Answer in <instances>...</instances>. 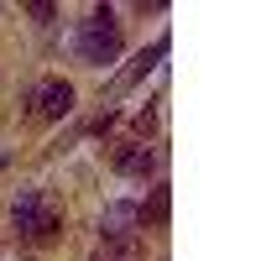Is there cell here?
<instances>
[{
	"label": "cell",
	"mask_w": 261,
	"mask_h": 261,
	"mask_svg": "<svg viewBox=\"0 0 261 261\" xmlns=\"http://www.w3.org/2000/svg\"><path fill=\"white\" fill-rule=\"evenodd\" d=\"M73 53H79V63H89V68H110L120 58V21H115L110 6H94L89 21H79Z\"/></svg>",
	"instance_id": "obj_1"
},
{
	"label": "cell",
	"mask_w": 261,
	"mask_h": 261,
	"mask_svg": "<svg viewBox=\"0 0 261 261\" xmlns=\"http://www.w3.org/2000/svg\"><path fill=\"white\" fill-rule=\"evenodd\" d=\"M11 225H16V235H27V241H53L63 230V209L42 188H21V199L11 204Z\"/></svg>",
	"instance_id": "obj_2"
},
{
	"label": "cell",
	"mask_w": 261,
	"mask_h": 261,
	"mask_svg": "<svg viewBox=\"0 0 261 261\" xmlns=\"http://www.w3.org/2000/svg\"><path fill=\"white\" fill-rule=\"evenodd\" d=\"M136 230H141V214H136V204H130V199L105 204V214H99V235H105V241L130 246V241H136Z\"/></svg>",
	"instance_id": "obj_3"
},
{
	"label": "cell",
	"mask_w": 261,
	"mask_h": 261,
	"mask_svg": "<svg viewBox=\"0 0 261 261\" xmlns=\"http://www.w3.org/2000/svg\"><path fill=\"white\" fill-rule=\"evenodd\" d=\"M73 84L68 79H42L37 84V115L42 120H63V115H73Z\"/></svg>",
	"instance_id": "obj_4"
},
{
	"label": "cell",
	"mask_w": 261,
	"mask_h": 261,
	"mask_svg": "<svg viewBox=\"0 0 261 261\" xmlns=\"http://www.w3.org/2000/svg\"><path fill=\"white\" fill-rule=\"evenodd\" d=\"M115 172H120V178L146 183L151 172H157V151H151L146 141H125V146H115Z\"/></svg>",
	"instance_id": "obj_5"
},
{
	"label": "cell",
	"mask_w": 261,
	"mask_h": 261,
	"mask_svg": "<svg viewBox=\"0 0 261 261\" xmlns=\"http://www.w3.org/2000/svg\"><path fill=\"white\" fill-rule=\"evenodd\" d=\"M162 53H167V37H157V42H151L146 53H136V58H130V68H125V73H120V79L110 84V99H120L125 89H136V84H141V79H146L151 68H157V58H162Z\"/></svg>",
	"instance_id": "obj_6"
},
{
	"label": "cell",
	"mask_w": 261,
	"mask_h": 261,
	"mask_svg": "<svg viewBox=\"0 0 261 261\" xmlns=\"http://www.w3.org/2000/svg\"><path fill=\"white\" fill-rule=\"evenodd\" d=\"M167 209H172V193H167V188H151V199H146V204H136L141 225H167Z\"/></svg>",
	"instance_id": "obj_7"
},
{
	"label": "cell",
	"mask_w": 261,
	"mask_h": 261,
	"mask_svg": "<svg viewBox=\"0 0 261 261\" xmlns=\"http://www.w3.org/2000/svg\"><path fill=\"white\" fill-rule=\"evenodd\" d=\"M27 11H32L37 21H53V16H58V6H47V0H37V6H27Z\"/></svg>",
	"instance_id": "obj_8"
},
{
	"label": "cell",
	"mask_w": 261,
	"mask_h": 261,
	"mask_svg": "<svg viewBox=\"0 0 261 261\" xmlns=\"http://www.w3.org/2000/svg\"><path fill=\"white\" fill-rule=\"evenodd\" d=\"M151 125H157V115L141 110V115H136V136H151Z\"/></svg>",
	"instance_id": "obj_9"
},
{
	"label": "cell",
	"mask_w": 261,
	"mask_h": 261,
	"mask_svg": "<svg viewBox=\"0 0 261 261\" xmlns=\"http://www.w3.org/2000/svg\"><path fill=\"white\" fill-rule=\"evenodd\" d=\"M6 162H11V151H0V167H6Z\"/></svg>",
	"instance_id": "obj_10"
}]
</instances>
